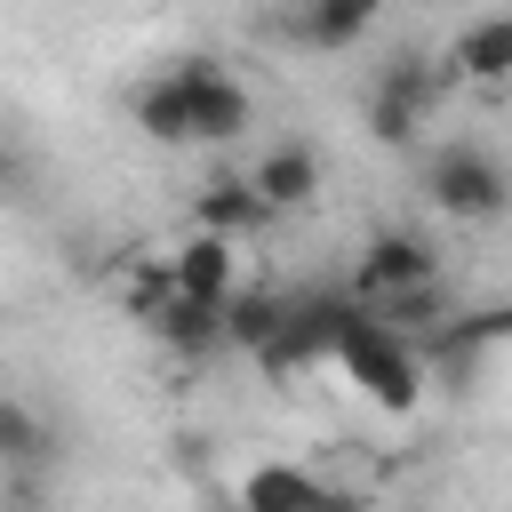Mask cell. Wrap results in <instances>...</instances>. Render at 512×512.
I'll use <instances>...</instances> for the list:
<instances>
[{
    "instance_id": "obj_2",
    "label": "cell",
    "mask_w": 512,
    "mask_h": 512,
    "mask_svg": "<svg viewBox=\"0 0 512 512\" xmlns=\"http://www.w3.org/2000/svg\"><path fill=\"white\" fill-rule=\"evenodd\" d=\"M424 200L448 216V224H496L512 208V176L496 168V152L480 144H440L424 160Z\"/></svg>"
},
{
    "instance_id": "obj_9",
    "label": "cell",
    "mask_w": 512,
    "mask_h": 512,
    "mask_svg": "<svg viewBox=\"0 0 512 512\" xmlns=\"http://www.w3.org/2000/svg\"><path fill=\"white\" fill-rule=\"evenodd\" d=\"M128 120H136L152 144H192V96H184V80H176V72L144 80L136 104H128Z\"/></svg>"
},
{
    "instance_id": "obj_17",
    "label": "cell",
    "mask_w": 512,
    "mask_h": 512,
    "mask_svg": "<svg viewBox=\"0 0 512 512\" xmlns=\"http://www.w3.org/2000/svg\"><path fill=\"white\" fill-rule=\"evenodd\" d=\"M496 328H512V312H496V320H488V328H456V336H464V344H472V336H496Z\"/></svg>"
},
{
    "instance_id": "obj_8",
    "label": "cell",
    "mask_w": 512,
    "mask_h": 512,
    "mask_svg": "<svg viewBox=\"0 0 512 512\" xmlns=\"http://www.w3.org/2000/svg\"><path fill=\"white\" fill-rule=\"evenodd\" d=\"M168 280H176V296L232 304V240H216V232H192V240L168 256Z\"/></svg>"
},
{
    "instance_id": "obj_14",
    "label": "cell",
    "mask_w": 512,
    "mask_h": 512,
    "mask_svg": "<svg viewBox=\"0 0 512 512\" xmlns=\"http://www.w3.org/2000/svg\"><path fill=\"white\" fill-rule=\"evenodd\" d=\"M0 464H8V472L48 464V432H40V416H32L24 400H8V408H0Z\"/></svg>"
},
{
    "instance_id": "obj_1",
    "label": "cell",
    "mask_w": 512,
    "mask_h": 512,
    "mask_svg": "<svg viewBox=\"0 0 512 512\" xmlns=\"http://www.w3.org/2000/svg\"><path fill=\"white\" fill-rule=\"evenodd\" d=\"M336 368H344L376 408H392V416H408V408L424 400V360H416V344H408L376 304L352 312V328H344V344H336Z\"/></svg>"
},
{
    "instance_id": "obj_7",
    "label": "cell",
    "mask_w": 512,
    "mask_h": 512,
    "mask_svg": "<svg viewBox=\"0 0 512 512\" xmlns=\"http://www.w3.org/2000/svg\"><path fill=\"white\" fill-rule=\"evenodd\" d=\"M192 224L216 232V240H232V232H264L272 208H264V192H256L248 176H216V184L192 192Z\"/></svg>"
},
{
    "instance_id": "obj_6",
    "label": "cell",
    "mask_w": 512,
    "mask_h": 512,
    "mask_svg": "<svg viewBox=\"0 0 512 512\" xmlns=\"http://www.w3.org/2000/svg\"><path fill=\"white\" fill-rule=\"evenodd\" d=\"M448 64L464 72V88H512V8L472 16V24L448 40Z\"/></svg>"
},
{
    "instance_id": "obj_16",
    "label": "cell",
    "mask_w": 512,
    "mask_h": 512,
    "mask_svg": "<svg viewBox=\"0 0 512 512\" xmlns=\"http://www.w3.org/2000/svg\"><path fill=\"white\" fill-rule=\"evenodd\" d=\"M304 512H368V488H336V480H320Z\"/></svg>"
},
{
    "instance_id": "obj_10",
    "label": "cell",
    "mask_w": 512,
    "mask_h": 512,
    "mask_svg": "<svg viewBox=\"0 0 512 512\" xmlns=\"http://www.w3.org/2000/svg\"><path fill=\"white\" fill-rule=\"evenodd\" d=\"M144 328H152L160 344H176V352H216V344H232V336H224V304H200V296H168Z\"/></svg>"
},
{
    "instance_id": "obj_15",
    "label": "cell",
    "mask_w": 512,
    "mask_h": 512,
    "mask_svg": "<svg viewBox=\"0 0 512 512\" xmlns=\"http://www.w3.org/2000/svg\"><path fill=\"white\" fill-rule=\"evenodd\" d=\"M416 128H424L416 104H400V96H368V136H376V144H416Z\"/></svg>"
},
{
    "instance_id": "obj_13",
    "label": "cell",
    "mask_w": 512,
    "mask_h": 512,
    "mask_svg": "<svg viewBox=\"0 0 512 512\" xmlns=\"http://www.w3.org/2000/svg\"><path fill=\"white\" fill-rule=\"evenodd\" d=\"M288 312H296V304H280V296H232V304H224V336H232L240 352H272L280 328H288Z\"/></svg>"
},
{
    "instance_id": "obj_3",
    "label": "cell",
    "mask_w": 512,
    "mask_h": 512,
    "mask_svg": "<svg viewBox=\"0 0 512 512\" xmlns=\"http://www.w3.org/2000/svg\"><path fill=\"white\" fill-rule=\"evenodd\" d=\"M440 280V256L424 232H376L360 248V272H352V296L360 304H400V296H424Z\"/></svg>"
},
{
    "instance_id": "obj_11",
    "label": "cell",
    "mask_w": 512,
    "mask_h": 512,
    "mask_svg": "<svg viewBox=\"0 0 512 512\" xmlns=\"http://www.w3.org/2000/svg\"><path fill=\"white\" fill-rule=\"evenodd\" d=\"M312 488H320L312 464H256V472L240 480V512H304Z\"/></svg>"
},
{
    "instance_id": "obj_5",
    "label": "cell",
    "mask_w": 512,
    "mask_h": 512,
    "mask_svg": "<svg viewBox=\"0 0 512 512\" xmlns=\"http://www.w3.org/2000/svg\"><path fill=\"white\" fill-rule=\"evenodd\" d=\"M248 184L264 192L272 216H296V208L320 200V152H312V144H272V152H256Z\"/></svg>"
},
{
    "instance_id": "obj_12",
    "label": "cell",
    "mask_w": 512,
    "mask_h": 512,
    "mask_svg": "<svg viewBox=\"0 0 512 512\" xmlns=\"http://www.w3.org/2000/svg\"><path fill=\"white\" fill-rule=\"evenodd\" d=\"M392 0H304V16H296V32L312 40V48H352L376 16H384Z\"/></svg>"
},
{
    "instance_id": "obj_4",
    "label": "cell",
    "mask_w": 512,
    "mask_h": 512,
    "mask_svg": "<svg viewBox=\"0 0 512 512\" xmlns=\"http://www.w3.org/2000/svg\"><path fill=\"white\" fill-rule=\"evenodd\" d=\"M176 80H184V96H192V144H240V136H248L256 96H248L216 56H184Z\"/></svg>"
}]
</instances>
